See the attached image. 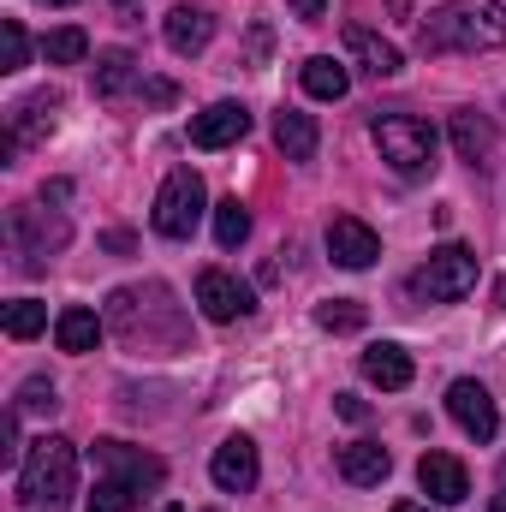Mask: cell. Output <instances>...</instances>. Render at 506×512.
Here are the masks:
<instances>
[{
  "instance_id": "obj_1",
  "label": "cell",
  "mask_w": 506,
  "mask_h": 512,
  "mask_svg": "<svg viewBox=\"0 0 506 512\" xmlns=\"http://www.w3.org/2000/svg\"><path fill=\"white\" fill-rule=\"evenodd\" d=\"M423 54H483L506 48V0H447L417 30Z\"/></svg>"
},
{
  "instance_id": "obj_2",
  "label": "cell",
  "mask_w": 506,
  "mask_h": 512,
  "mask_svg": "<svg viewBox=\"0 0 506 512\" xmlns=\"http://www.w3.org/2000/svg\"><path fill=\"white\" fill-rule=\"evenodd\" d=\"M108 328L126 334L131 346H155V328L167 334V346L185 340V316H179V304H173V292H167L161 280H149V286H120V292L108 298Z\"/></svg>"
},
{
  "instance_id": "obj_3",
  "label": "cell",
  "mask_w": 506,
  "mask_h": 512,
  "mask_svg": "<svg viewBox=\"0 0 506 512\" xmlns=\"http://www.w3.org/2000/svg\"><path fill=\"white\" fill-rule=\"evenodd\" d=\"M72 495H78V447L66 435H42L18 465V501L60 512Z\"/></svg>"
},
{
  "instance_id": "obj_4",
  "label": "cell",
  "mask_w": 506,
  "mask_h": 512,
  "mask_svg": "<svg viewBox=\"0 0 506 512\" xmlns=\"http://www.w3.org/2000/svg\"><path fill=\"white\" fill-rule=\"evenodd\" d=\"M376 149L381 161L399 173V179H423L435 167V126L417 120V114H381L376 126Z\"/></svg>"
},
{
  "instance_id": "obj_5",
  "label": "cell",
  "mask_w": 506,
  "mask_h": 512,
  "mask_svg": "<svg viewBox=\"0 0 506 512\" xmlns=\"http://www.w3.org/2000/svg\"><path fill=\"white\" fill-rule=\"evenodd\" d=\"M6 239H12V256H18V268H48V256L60 251L66 239H72V227H66V215L54 209H36V203H18L12 215H6Z\"/></svg>"
},
{
  "instance_id": "obj_6",
  "label": "cell",
  "mask_w": 506,
  "mask_h": 512,
  "mask_svg": "<svg viewBox=\"0 0 506 512\" xmlns=\"http://www.w3.org/2000/svg\"><path fill=\"white\" fill-rule=\"evenodd\" d=\"M203 209H209V191H203V179L191 173V167H173L167 179H161V191H155V233L161 239H191L197 233V221H203Z\"/></svg>"
},
{
  "instance_id": "obj_7",
  "label": "cell",
  "mask_w": 506,
  "mask_h": 512,
  "mask_svg": "<svg viewBox=\"0 0 506 512\" xmlns=\"http://www.w3.org/2000/svg\"><path fill=\"white\" fill-rule=\"evenodd\" d=\"M411 286H417L423 298H435V304L465 298V292L477 286V251H465V245H441V251L417 268V280H411Z\"/></svg>"
},
{
  "instance_id": "obj_8",
  "label": "cell",
  "mask_w": 506,
  "mask_h": 512,
  "mask_svg": "<svg viewBox=\"0 0 506 512\" xmlns=\"http://www.w3.org/2000/svg\"><path fill=\"white\" fill-rule=\"evenodd\" d=\"M447 411H453V423L477 441V447H489L495 435H501V411H495V399H489V387L471 382V376H459V382L447 387Z\"/></svg>"
},
{
  "instance_id": "obj_9",
  "label": "cell",
  "mask_w": 506,
  "mask_h": 512,
  "mask_svg": "<svg viewBox=\"0 0 506 512\" xmlns=\"http://www.w3.org/2000/svg\"><path fill=\"white\" fill-rule=\"evenodd\" d=\"M197 304H203L209 322H239V316H251L256 310L251 286L233 280L227 268H203V274H197Z\"/></svg>"
},
{
  "instance_id": "obj_10",
  "label": "cell",
  "mask_w": 506,
  "mask_h": 512,
  "mask_svg": "<svg viewBox=\"0 0 506 512\" xmlns=\"http://www.w3.org/2000/svg\"><path fill=\"white\" fill-rule=\"evenodd\" d=\"M209 477H215V489H227V495H251L256 477H262V459H256L251 435H227V441L215 447V459H209Z\"/></svg>"
},
{
  "instance_id": "obj_11",
  "label": "cell",
  "mask_w": 506,
  "mask_h": 512,
  "mask_svg": "<svg viewBox=\"0 0 506 512\" xmlns=\"http://www.w3.org/2000/svg\"><path fill=\"white\" fill-rule=\"evenodd\" d=\"M96 465L114 471V477H126V483H137L143 495L167 483V465L155 453H143V447H126V441H96Z\"/></svg>"
},
{
  "instance_id": "obj_12",
  "label": "cell",
  "mask_w": 506,
  "mask_h": 512,
  "mask_svg": "<svg viewBox=\"0 0 506 512\" xmlns=\"http://www.w3.org/2000/svg\"><path fill=\"white\" fill-rule=\"evenodd\" d=\"M251 131V108L245 102H209L203 114H191V143L197 149H227Z\"/></svg>"
},
{
  "instance_id": "obj_13",
  "label": "cell",
  "mask_w": 506,
  "mask_h": 512,
  "mask_svg": "<svg viewBox=\"0 0 506 512\" xmlns=\"http://www.w3.org/2000/svg\"><path fill=\"white\" fill-rule=\"evenodd\" d=\"M417 489H423L435 507H459V501L471 495V477H465V465H459L453 453H423V459H417Z\"/></svg>"
},
{
  "instance_id": "obj_14",
  "label": "cell",
  "mask_w": 506,
  "mask_h": 512,
  "mask_svg": "<svg viewBox=\"0 0 506 512\" xmlns=\"http://www.w3.org/2000/svg\"><path fill=\"white\" fill-rule=\"evenodd\" d=\"M328 256H334L340 268H370L381 256L376 227H364L358 215H334V221H328Z\"/></svg>"
},
{
  "instance_id": "obj_15",
  "label": "cell",
  "mask_w": 506,
  "mask_h": 512,
  "mask_svg": "<svg viewBox=\"0 0 506 512\" xmlns=\"http://www.w3.org/2000/svg\"><path fill=\"white\" fill-rule=\"evenodd\" d=\"M54 114H60V96L54 90H36L12 108V131H6V155H18L24 143H36L42 131H54Z\"/></svg>"
},
{
  "instance_id": "obj_16",
  "label": "cell",
  "mask_w": 506,
  "mask_h": 512,
  "mask_svg": "<svg viewBox=\"0 0 506 512\" xmlns=\"http://www.w3.org/2000/svg\"><path fill=\"white\" fill-rule=\"evenodd\" d=\"M346 54H352L370 78H399V66H405V54H399L387 36L364 30V24H346Z\"/></svg>"
},
{
  "instance_id": "obj_17",
  "label": "cell",
  "mask_w": 506,
  "mask_h": 512,
  "mask_svg": "<svg viewBox=\"0 0 506 512\" xmlns=\"http://www.w3.org/2000/svg\"><path fill=\"white\" fill-rule=\"evenodd\" d=\"M215 42V12L209 6H173L167 12V48L173 54H203Z\"/></svg>"
},
{
  "instance_id": "obj_18",
  "label": "cell",
  "mask_w": 506,
  "mask_h": 512,
  "mask_svg": "<svg viewBox=\"0 0 506 512\" xmlns=\"http://www.w3.org/2000/svg\"><path fill=\"white\" fill-rule=\"evenodd\" d=\"M387 471H393V453H387L381 441H346V447H340V477H346L352 489H376Z\"/></svg>"
},
{
  "instance_id": "obj_19",
  "label": "cell",
  "mask_w": 506,
  "mask_h": 512,
  "mask_svg": "<svg viewBox=\"0 0 506 512\" xmlns=\"http://www.w3.org/2000/svg\"><path fill=\"white\" fill-rule=\"evenodd\" d=\"M358 364H364V376H370L376 387H387V393L411 387V376H417V370H411V352H405V346H393V340L364 346V358H358Z\"/></svg>"
},
{
  "instance_id": "obj_20",
  "label": "cell",
  "mask_w": 506,
  "mask_h": 512,
  "mask_svg": "<svg viewBox=\"0 0 506 512\" xmlns=\"http://www.w3.org/2000/svg\"><path fill=\"white\" fill-rule=\"evenodd\" d=\"M495 143H501V131L489 126L483 114H453V149H459V161H471V167H489L495 161Z\"/></svg>"
},
{
  "instance_id": "obj_21",
  "label": "cell",
  "mask_w": 506,
  "mask_h": 512,
  "mask_svg": "<svg viewBox=\"0 0 506 512\" xmlns=\"http://www.w3.org/2000/svg\"><path fill=\"white\" fill-rule=\"evenodd\" d=\"M102 328H108V322H102L90 304H72V310L54 316V340H60V352H96Z\"/></svg>"
},
{
  "instance_id": "obj_22",
  "label": "cell",
  "mask_w": 506,
  "mask_h": 512,
  "mask_svg": "<svg viewBox=\"0 0 506 512\" xmlns=\"http://www.w3.org/2000/svg\"><path fill=\"white\" fill-rule=\"evenodd\" d=\"M274 143H280V155H286V161H310V155H316V143H322V131H316L310 114L280 108V114H274Z\"/></svg>"
},
{
  "instance_id": "obj_23",
  "label": "cell",
  "mask_w": 506,
  "mask_h": 512,
  "mask_svg": "<svg viewBox=\"0 0 506 512\" xmlns=\"http://www.w3.org/2000/svg\"><path fill=\"white\" fill-rule=\"evenodd\" d=\"M304 90H310L316 102H340V96L352 90V72H346L334 54H316V60H304Z\"/></svg>"
},
{
  "instance_id": "obj_24",
  "label": "cell",
  "mask_w": 506,
  "mask_h": 512,
  "mask_svg": "<svg viewBox=\"0 0 506 512\" xmlns=\"http://www.w3.org/2000/svg\"><path fill=\"white\" fill-rule=\"evenodd\" d=\"M126 90H137V60H131L126 48L96 54V96L114 102V96H126Z\"/></svg>"
},
{
  "instance_id": "obj_25",
  "label": "cell",
  "mask_w": 506,
  "mask_h": 512,
  "mask_svg": "<svg viewBox=\"0 0 506 512\" xmlns=\"http://www.w3.org/2000/svg\"><path fill=\"white\" fill-rule=\"evenodd\" d=\"M245 239H251V209H245L239 197H221V203H215V245H221V251H239Z\"/></svg>"
},
{
  "instance_id": "obj_26",
  "label": "cell",
  "mask_w": 506,
  "mask_h": 512,
  "mask_svg": "<svg viewBox=\"0 0 506 512\" xmlns=\"http://www.w3.org/2000/svg\"><path fill=\"white\" fill-rule=\"evenodd\" d=\"M0 328H6L12 340H36V334L48 328V304H36V298H18V304H6V310H0Z\"/></svg>"
},
{
  "instance_id": "obj_27",
  "label": "cell",
  "mask_w": 506,
  "mask_h": 512,
  "mask_svg": "<svg viewBox=\"0 0 506 512\" xmlns=\"http://www.w3.org/2000/svg\"><path fill=\"white\" fill-rule=\"evenodd\" d=\"M137 507H143V489L126 483V477H114V471H108V477L96 483V495H90V512H137Z\"/></svg>"
},
{
  "instance_id": "obj_28",
  "label": "cell",
  "mask_w": 506,
  "mask_h": 512,
  "mask_svg": "<svg viewBox=\"0 0 506 512\" xmlns=\"http://www.w3.org/2000/svg\"><path fill=\"white\" fill-rule=\"evenodd\" d=\"M42 54H48L54 66H78V60L90 54V36H84L78 24H66V30H48V42H42Z\"/></svg>"
},
{
  "instance_id": "obj_29",
  "label": "cell",
  "mask_w": 506,
  "mask_h": 512,
  "mask_svg": "<svg viewBox=\"0 0 506 512\" xmlns=\"http://www.w3.org/2000/svg\"><path fill=\"white\" fill-rule=\"evenodd\" d=\"M24 66H30V36L18 18H6L0 24V72H24Z\"/></svg>"
},
{
  "instance_id": "obj_30",
  "label": "cell",
  "mask_w": 506,
  "mask_h": 512,
  "mask_svg": "<svg viewBox=\"0 0 506 512\" xmlns=\"http://www.w3.org/2000/svg\"><path fill=\"white\" fill-rule=\"evenodd\" d=\"M316 322H322L328 334H358V328H364V304H358V298H334V304L316 310Z\"/></svg>"
},
{
  "instance_id": "obj_31",
  "label": "cell",
  "mask_w": 506,
  "mask_h": 512,
  "mask_svg": "<svg viewBox=\"0 0 506 512\" xmlns=\"http://www.w3.org/2000/svg\"><path fill=\"white\" fill-rule=\"evenodd\" d=\"M60 399H54V382L48 376H30V382L18 387V411H54Z\"/></svg>"
},
{
  "instance_id": "obj_32",
  "label": "cell",
  "mask_w": 506,
  "mask_h": 512,
  "mask_svg": "<svg viewBox=\"0 0 506 512\" xmlns=\"http://www.w3.org/2000/svg\"><path fill=\"white\" fill-rule=\"evenodd\" d=\"M0 459H18V405L0 417Z\"/></svg>"
},
{
  "instance_id": "obj_33",
  "label": "cell",
  "mask_w": 506,
  "mask_h": 512,
  "mask_svg": "<svg viewBox=\"0 0 506 512\" xmlns=\"http://www.w3.org/2000/svg\"><path fill=\"white\" fill-rule=\"evenodd\" d=\"M334 411H340L346 423H364V417H370V405H364L358 393H340V399H334Z\"/></svg>"
},
{
  "instance_id": "obj_34",
  "label": "cell",
  "mask_w": 506,
  "mask_h": 512,
  "mask_svg": "<svg viewBox=\"0 0 506 512\" xmlns=\"http://www.w3.org/2000/svg\"><path fill=\"white\" fill-rule=\"evenodd\" d=\"M292 12H298V18H322V12H328V0H292Z\"/></svg>"
},
{
  "instance_id": "obj_35",
  "label": "cell",
  "mask_w": 506,
  "mask_h": 512,
  "mask_svg": "<svg viewBox=\"0 0 506 512\" xmlns=\"http://www.w3.org/2000/svg\"><path fill=\"white\" fill-rule=\"evenodd\" d=\"M143 96H149V102H173V84H161V78H155V84H143Z\"/></svg>"
},
{
  "instance_id": "obj_36",
  "label": "cell",
  "mask_w": 506,
  "mask_h": 512,
  "mask_svg": "<svg viewBox=\"0 0 506 512\" xmlns=\"http://www.w3.org/2000/svg\"><path fill=\"white\" fill-rule=\"evenodd\" d=\"M393 512H435V507H417V501H399Z\"/></svg>"
},
{
  "instance_id": "obj_37",
  "label": "cell",
  "mask_w": 506,
  "mask_h": 512,
  "mask_svg": "<svg viewBox=\"0 0 506 512\" xmlns=\"http://www.w3.org/2000/svg\"><path fill=\"white\" fill-rule=\"evenodd\" d=\"M495 298H501V310H506V274H501V280H495Z\"/></svg>"
},
{
  "instance_id": "obj_38",
  "label": "cell",
  "mask_w": 506,
  "mask_h": 512,
  "mask_svg": "<svg viewBox=\"0 0 506 512\" xmlns=\"http://www.w3.org/2000/svg\"><path fill=\"white\" fill-rule=\"evenodd\" d=\"M489 512H506V489H501V495H495V501H489Z\"/></svg>"
},
{
  "instance_id": "obj_39",
  "label": "cell",
  "mask_w": 506,
  "mask_h": 512,
  "mask_svg": "<svg viewBox=\"0 0 506 512\" xmlns=\"http://www.w3.org/2000/svg\"><path fill=\"white\" fill-rule=\"evenodd\" d=\"M48 6H72V0H48Z\"/></svg>"
},
{
  "instance_id": "obj_40",
  "label": "cell",
  "mask_w": 506,
  "mask_h": 512,
  "mask_svg": "<svg viewBox=\"0 0 506 512\" xmlns=\"http://www.w3.org/2000/svg\"><path fill=\"white\" fill-rule=\"evenodd\" d=\"M161 512H185V507H161Z\"/></svg>"
},
{
  "instance_id": "obj_41",
  "label": "cell",
  "mask_w": 506,
  "mask_h": 512,
  "mask_svg": "<svg viewBox=\"0 0 506 512\" xmlns=\"http://www.w3.org/2000/svg\"><path fill=\"white\" fill-rule=\"evenodd\" d=\"M120 6H131V0H120Z\"/></svg>"
},
{
  "instance_id": "obj_42",
  "label": "cell",
  "mask_w": 506,
  "mask_h": 512,
  "mask_svg": "<svg viewBox=\"0 0 506 512\" xmlns=\"http://www.w3.org/2000/svg\"><path fill=\"white\" fill-rule=\"evenodd\" d=\"M209 512H215V507H209Z\"/></svg>"
}]
</instances>
